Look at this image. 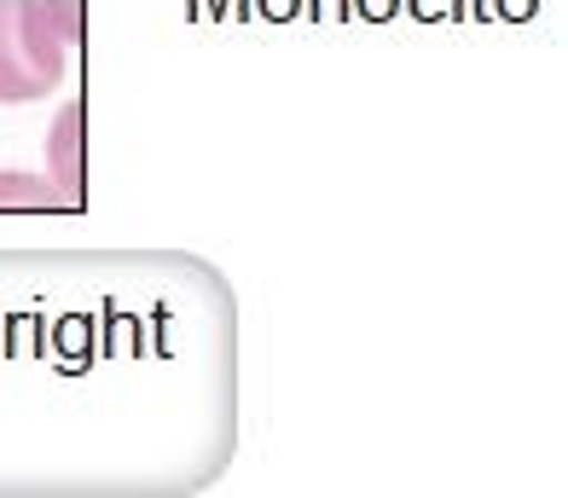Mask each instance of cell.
Masks as SVG:
<instances>
[{
    "label": "cell",
    "mask_w": 568,
    "mask_h": 498,
    "mask_svg": "<svg viewBox=\"0 0 568 498\" xmlns=\"http://www.w3.org/2000/svg\"><path fill=\"white\" fill-rule=\"evenodd\" d=\"M75 30H82L75 0H0V104L53 93L64 82Z\"/></svg>",
    "instance_id": "6da1fadb"
},
{
    "label": "cell",
    "mask_w": 568,
    "mask_h": 498,
    "mask_svg": "<svg viewBox=\"0 0 568 498\" xmlns=\"http://www.w3.org/2000/svg\"><path fill=\"white\" fill-rule=\"evenodd\" d=\"M53 203H70V197L30 174H0V209H53Z\"/></svg>",
    "instance_id": "7a4b0ae2"
}]
</instances>
